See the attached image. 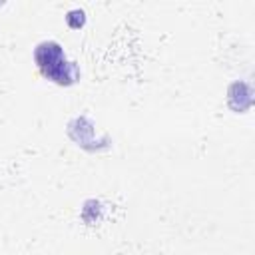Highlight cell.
Here are the masks:
<instances>
[{
    "label": "cell",
    "mask_w": 255,
    "mask_h": 255,
    "mask_svg": "<svg viewBox=\"0 0 255 255\" xmlns=\"http://www.w3.org/2000/svg\"><path fill=\"white\" fill-rule=\"evenodd\" d=\"M36 62L42 74L56 84H72L78 78L74 64L66 60L62 46L56 42H42L36 48Z\"/></svg>",
    "instance_id": "6da1fadb"
}]
</instances>
